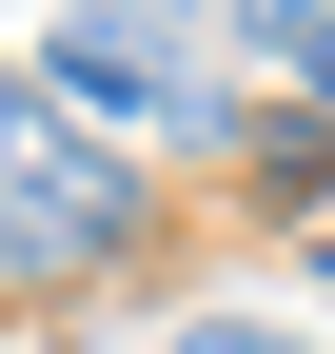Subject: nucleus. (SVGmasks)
Wrapping results in <instances>:
<instances>
[{"mask_svg":"<svg viewBox=\"0 0 335 354\" xmlns=\"http://www.w3.org/2000/svg\"><path fill=\"white\" fill-rule=\"evenodd\" d=\"M138 256V158L79 138L20 59H0V276H118Z\"/></svg>","mask_w":335,"mask_h":354,"instance_id":"nucleus-1","label":"nucleus"},{"mask_svg":"<svg viewBox=\"0 0 335 354\" xmlns=\"http://www.w3.org/2000/svg\"><path fill=\"white\" fill-rule=\"evenodd\" d=\"M39 99H79V138L99 118L178 138V118H217V20L197 0H60L39 20Z\"/></svg>","mask_w":335,"mask_h":354,"instance_id":"nucleus-2","label":"nucleus"},{"mask_svg":"<svg viewBox=\"0 0 335 354\" xmlns=\"http://www.w3.org/2000/svg\"><path fill=\"white\" fill-rule=\"evenodd\" d=\"M197 20H237L257 59H296V118H335V0H197Z\"/></svg>","mask_w":335,"mask_h":354,"instance_id":"nucleus-3","label":"nucleus"},{"mask_svg":"<svg viewBox=\"0 0 335 354\" xmlns=\"http://www.w3.org/2000/svg\"><path fill=\"white\" fill-rule=\"evenodd\" d=\"M158 354H296V335H276V315H178Z\"/></svg>","mask_w":335,"mask_h":354,"instance_id":"nucleus-4","label":"nucleus"}]
</instances>
